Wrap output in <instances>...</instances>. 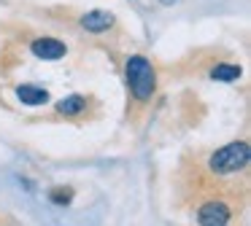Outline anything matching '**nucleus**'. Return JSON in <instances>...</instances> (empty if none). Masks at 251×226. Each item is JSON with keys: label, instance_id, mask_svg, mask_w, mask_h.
<instances>
[{"label": "nucleus", "instance_id": "1", "mask_svg": "<svg viewBox=\"0 0 251 226\" xmlns=\"http://www.w3.org/2000/svg\"><path fill=\"white\" fill-rule=\"evenodd\" d=\"M125 78L127 91H130L135 105H146L157 94V70L143 54H132L125 62Z\"/></svg>", "mask_w": 251, "mask_h": 226}, {"label": "nucleus", "instance_id": "2", "mask_svg": "<svg viewBox=\"0 0 251 226\" xmlns=\"http://www.w3.org/2000/svg\"><path fill=\"white\" fill-rule=\"evenodd\" d=\"M251 148L246 140H232V143L216 148L208 156V172L213 178H238L249 170Z\"/></svg>", "mask_w": 251, "mask_h": 226}, {"label": "nucleus", "instance_id": "3", "mask_svg": "<svg viewBox=\"0 0 251 226\" xmlns=\"http://www.w3.org/2000/svg\"><path fill=\"white\" fill-rule=\"evenodd\" d=\"M232 215H235V210L224 199H208V202H202L197 207L195 221L200 226H227L232 221Z\"/></svg>", "mask_w": 251, "mask_h": 226}, {"label": "nucleus", "instance_id": "4", "mask_svg": "<svg viewBox=\"0 0 251 226\" xmlns=\"http://www.w3.org/2000/svg\"><path fill=\"white\" fill-rule=\"evenodd\" d=\"M30 51H33V57L44 59V62H57V59H65L68 43L54 35H38L30 41Z\"/></svg>", "mask_w": 251, "mask_h": 226}, {"label": "nucleus", "instance_id": "5", "mask_svg": "<svg viewBox=\"0 0 251 226\" xmlns=\"http://www.w3.org/2000/svg\"><path fill=\"white\" fill-rule=\"evenodd\" d=\"M78 24L87 32H92V35H103V32H111L116 27V16L111 11L95 8V11H87V14L78 16Z\"/></svg>", "mask_w": 251, "mask_h": 226}, {"label": "nucleus", "instance_id": "6", "mask_svg": "<svg viewBox=\"0 0 251 226\" xmlns=\"http://www.w3.org/2000/svg\"><path fill=\"white\" fill-rule=\"evenodd\" d=\"M17 97L30 108L46 105V102H49V91H46L44 86H35V84H19L17 86Z\"/></svg>", "mask_w": 251, "mask_h": 226}, {"label": "nucleus", "instance_id": "7", "mask_svg": "<svg viewBox=\"0 0 251 226\" xmlns=\"http://www.w3.org/2000/svg\"><path fill=\"white\" fill-rule=\"evenodd\" d=\"M87 105H89V100L84 94H71L57 102V113L65 118H78L81 113H87Z\"/></svg>", "mask_w": 251, "mask_h": 226}, {"label": "nucleus", "instance_id": "8", "mask_svg": "<svg viewBox=\"0 0 251 226\" xmlns=\"http://www.w3.org/2000/svg\"><path fill=\"white\" fill-rule=\"evenodd\" d=\"M240 73H243V70H240L238 62H216L211 70H208V75L216 78V81H238Z\"/></svg>", "mask_w": 251, "mask_h": 226}, {"label": "nucleus", "instance_id": "9", "mask_svg": "<svg viewBox=\"0 0 251 226\" xmlns=\"http://www.w3.org/2000/svg\"><path fill=\"white\" fill-rule=\"evenodd\" d=\"M73 199V191L71 188H54V191H51V202H71Z\"/></svg>", "mask_w": 251, "mask_h": 226}, {"label": "nucleus", "instance_id": "10", "mask_svg": "<svg viewBox=\"0 0 251 226\" xmlns=\"http://www.w3.org/2000/svg\"><path fill=\"white\" fill-rule=\"evenodd\" d=\"M162 3H165V5H170V3H176V0H162Z\"/></svg>", "mask_w": 251, "mask_h": 226}]
</instances>
